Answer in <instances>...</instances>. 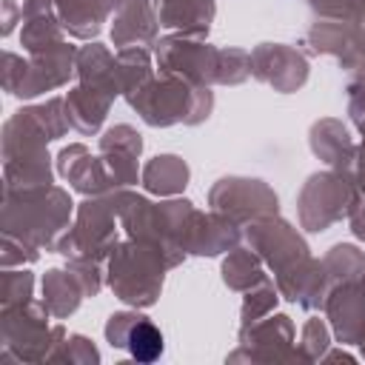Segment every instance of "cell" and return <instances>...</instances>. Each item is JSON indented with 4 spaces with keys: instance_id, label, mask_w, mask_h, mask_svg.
Segmentation results:
<instances>
[{
    "instance_id": "f1b7e54d",
    "label": "cell",
    "mask_w": 365,
    "mask_h": 365,
    "mask_svg": "<svg viewBox=\"0 0 365 365\" xmlns=\"http://www.w3.org/2000/svg\"><path fill=\"white\" fill-rule=\"evenodd\" d=\"M322 265H325V274H328V282L331 288L339 285V282H348V279H359V274L365 271V254L351 245V242H339L334 245L325 257H322Z\"/></svg>"
},
{
    "instance_id": "ac0fdd59",
    "label": "cell",
    "mask_w": 365,
    "mask_h": 365,
    "mask_svg": "<svg viewBox=\"0 0 365 365\" xmlns=\"http://www.w3.org/2000/svg\"><path fill=\"white\" fill-rule=\"evenodd\" d=\"M277 288L285 299L297 302L299 308L305 311H317L325 305V297L331 291V282H328V274H325V265L314 257H305L299 259L297 265H291L288 271L277 274Z\"/></svg>"
},
{
    "instance_id": "8fae6325",
    "label": "cell",
    "mask_w": 365,
    "mask_h": 365,
    "mask_svg": "<svg viewBox=\"0 0 365 365\" xmlns=\"http://www.w3.org/2000/svg\"><path fill=\"white\" fill-rule=\"evenodd\" d=\"M251 77L271 86L274 91L291 94L308 80V60L299 48L285 43H259L251 51Z\"/></svg>"
},
{
    "instance_id": "f546056e",
    "label": "cell",
    "mask_w": 365,
    "mask_h": 365,
    "mask_svg": "<svg viewBox=\"0 0 365 365\" xmlns=\"http://www.w3.org/2000/svg\"><path fill=\"white\" fill-rule=\"evenodd\" d=\"M117 77H120V88L125 97L134 94L137 88H143L154 77L148 51L145 48H120L117 51Z\"/></svg>"
},
{
    "instance_id": "7402d4cb",
    "label": "cell",
    "mask_w": 365,
    "mask_h": 365,
    "mask_svg": "<svg viewBox=\"0 0 365 365\" xmlns=\"http://www.w3.org/2000/svg\"><path fill=\"white\" fill-rule=\"evenodd\" d=\"M23 34L20 43L29 54L46 51L57 43H63V26L57 20V11L51 0H23Z\"/></svg>"
},
{
    "instance_id": "d6986e66",
    "label": "cell",
    "mask_w": 365,
    "mask_h": 365,
    "mask_svg": "<svg viewBox=\"0 0 365 365\" xmlns=\"http://www.w3.org/2000/svg\"><path fill=\"white\" fill-rule=\"evenodd\" d=\"M143 154V137L137 128L120 123L100 137V157L106 160L117 188H128L137 182V157Z\"/></svg>"
},
{
    "instance_id": "44dd1931",
    "label": "cell",
    "mask_w": 365,
    "mask_h": 365,
    "mask_svg": "<svg viewBox=\"0 0 365 365\" xmlns=\"http://www.w3.org/2000/svg\"><path fill=\"white\" fill-rule=\"evenodd\" d=\"M51 6L57 11L60 26L71 37L91 40L100 34L108 14H114L120 0H51Z\"/></svg>"
},
{
    "instance_id": "83f0119b",
    "label": "cell",
    "mask_w": 365,
    "mask_h": 365,
    "mask_svg": "<svg viewBox=\"0 0 365 365\" xmlns=\"http://www.w3.org/2000/svg\"><path fill=\"white\" fill-rule=\"evenodd\" d=\"M268 274L262 271V259L251 251V248H231L228 257L222 259V282L231 291H251L259 282H265Z\"/></svg>"
},
{
    "instance_id": "9a60e30c",
    "label": "cell",
    "mask_w": 365,
    "mask_h": 365,
    "mask_svg": "<svg viewBox=\"0 0 365 365\" xmlns=\"http://www.w3.org/2000/svg\"><path fill=\"white\" fill-rule=\"evenodd\" d=\"M57 171L63 180L71 182L74 191L86 194V197H97V194H108L117 188L108 165L103 157H91V151L83 143L66 145L57 154Z\"/></svg>"
},
{
    "instance_id": "52a82bcc",
    "label": "cell",
    "mask_w": 365,
    "mask_h": 365,
    "mask_svg": "<svg viewBox=\"0 0 365 365\" xmlns=\"http://www.w3.org/2000/svg\"><path fill=\"white\" fill-rule=\"evenodd\" d=\"M154 57L163 74L188 80L191 86H214L220 68V48L202 37L168 34L154 43Z\"/></svg>"
},
{
    "instance_id": "8992f818",
    "label": "cell",
    "mask_w": 365,
    "mask_h": 365,
    "mask_svg": "<svg viewBox=\"0 0 365 365\" xmlns=\"http://www.w3.org/2000/svg\"><path fill=\"white\" fill-rule=\"evenodd\" d=\"M77 71V48L68 43H57L46 51L29 54V60L6 51L3 86L17 97H37L43 91L60 88Z\"/></svg>"
},
{
    "instance_id": "5bb4252c",
    "label": "cell",
    "mask_w": 365,
    "mask_h": 365,
    "mask_svg": "<svg viewBox=\"0 0 365 365\" xmlns=\"http://www.w3.org/2000/svg\"><path fill=\"white\" fill-rule=\"evenodd\" d=\"M325 317L334 328V336L342 345H359L365 336V291L359 279L339 282L325 297Z\"/></svg>"
},
{
    "instance_id": "8d00e7d4",
    "label": "cell",
    "mask_w": 365,
    "mask_h": 365,
    "mask_svg": "<svg viewBox=\"0 0 365 365\" xmlns=\"http://www.w3.org/2000/svg\"><path fill=\"white\" fill-rule=\"evenodd\" d=\"M351 180L359 188V194L365 197V148L356 145V157H354V168H351Z\"/></svg>"
},
{
    "instance_id": "7bdbcfd3",
    "label": "cell",
    "mask_w": 365,
    "mask_h": 365,
    "mask_svg": "<svg viewBox=\"0 0 365 365\" xmlns=\"http://www.w3.org/2000/svg\"><path fill=\"white\" fill-rule=\"evenodd\" d=\"M359 345H362V356H365V336H362V342H359Z\"/></svg>"
},
{
    "instance_id": "603a6c76",
    "label": "cell",
    "mask_w": 365,
    "mask_h": 365,
    "mask_svg": "<svg viewBox=\"0 0 365 365\" xmlns=\"http://www.w3.org/2000/svg\"><path fill=\"white\" fill-rule=\"evenodd\" d=\"M157 14H160V26L174 29L177 34L205 37L214 23L217 3L214 0H157Z\"/></svg>"
},
{
    "instance_id": "ffe728a7",
    "label": "cell",
    "mask_w": 365,
    "mask_h": 365,
    "mask_svg": "<svg viewBox=\"0 0 365 365\" xmlns=\"http://www.w3.org/2000/svg\"><path fill=\"white\" fill-rule=\"evenodd\" d=\"M308 143H311L314 157H319L328 168L351 177L354 157H356V143L351 140L348 125L342 120H334V117L317 120L308 131Z\"/></svg>"
},
{
    "instance_id": "30bf717a",
    "label": "cell",
    "mask_w": 365,
    "mask_h": 365,
    "mask_svg": "<svg viewBox=\"0 0 365 365\" xmlns=\"http://www.w3.org/2000/svg\"><path fill=\"white\" fill-rule=\"evenodd\" d=\"M240 348L228 356V362L248 359V362H294L305 359L299 348H294V322L285 314L262 317L257 322L240 325Z\"/></svg>"
},
{
    "instance_id": "1f68e13d",
    "label": "cell",
    "mask_w": 365,
    "mask_h": 365,
    "mask_svg": "<svg viewBox=\"0 0 365 365\" xmlns=\"http://www.w3.org/2000/svg\"><path fill=\"white\" fill-rule=\"evenodd\" d=\"M251 77V54L245 48H220V68L217 83L220 86H240Z\"/></svg>"
},
{
    "instance_id": "4dcf8cb0",
    "label": "cell",
    "mask_w": 365,
    "mask_h": 365,
    "mask_svg": "<svg viewBox=\"0 0 365 365\" xmlns=\"http://www.w3.org/2000/svg\"><path fill=\"white\" fill-rule=\"evenodd\" d=\"M277 299H279V288H277L271 279H265V282H259L257 288L245 291V299H242V308H240V319H242V325L268 317V314L274 311Z\"/></svg>"
},
{
    "instance_id": "5b68a950",
    "label": "cell",
    "mask_w": 365,
    "mask_h": 365,
    "mask_svg": "<svg viewBox=\"0 0 365 365\" xmlns=\"http://www.w3.org/2000/svg\"><path fill=\"white\" fill-rule=\"evenodd\" d=\"M359 200H362V194L351 177H345L334 168L317 171L305 180V185L297 194L299 225L305 231H325L334 222L348 220Z\"/></svg>"
},
{
    "instance_id": "ee69618b",
    "label": "cell",
    "mask_w": 365,
    "mask_h": 365,
    "mask_svg": "<svg viewBox=\"0 0 365 365\" xmlns=\"http://www.w3.org/2000/svg\"><path fill=\"white\" fill-rule=\"evenodd\" d=\"M308 3H311V0H308Z\"/></svg>"
},
{
    "instance_id": "ab89813d",
    "label": "cell",
    "mask_w": 365,
    "mask_h": 365,
    "mask_svg": "<svg viewBox=\"0 0 365 365\" xmlns=\"http://www.w3.org/2000/svg\"><path fill=\"white\" fill-rule=\"evenodd\" d=\"M11 14H14V3H11V0H6V26H3V34H9V31H11V26H14V23H11Z\"/></svg>"
},
{
    "instance_id": "60d3db41",
    "label": "cell",
    "mask_w": 365,
    "mask_h": 365,
    "mask_svg": "<svg viewBox=\"0 0 365 365\" xmlns=\"http://www.w3.org/2000/svg\"><path fill=\"white\" fill-rule=\"evenodd\" d=\"M351 80H356V83H362V86H365V68H359V71H351Z\"/></svg>"
},
{
    "instance_id": "d6a6232c",
    "label": "cell",
    "mask_w": 365,
    "mask_h": 365,
    "mask_svg": "<svg viewBox=\"0 0 365 365\" xmlns=\"http://www.w3.org/2000/svg\"><path fill=\"white\" fill-rule=\"evenodd\" d=\"M328 342H331L328 325H325L322 319H308V322H305V328H302L299 354L305 356V362L322 359V356H325V351H328Z\"/></svg>"
},
{
    "instance_id": "e0dca14e",
    "label": "cell",
    "mask_w": 365,
    "mask_h": 365,
    "mask_svg": "<svg viewBox=\"0 0 365 365\" xmlns=\"http://www.w3.org/2000/svg\"><path fill=\"white\" fill-rule=\"evenodd\" d=\"M157 0H120L114 9L111 43L117 48H145L157 43Z\"/></svg>"
},
{
    "instance_id": "4fadbf2b",
    "label": "cell",
    "mask_w": 365,
    "mask_h": 365,
    "mask_svg": "<svg viewBox=\"0 0 365 365\" xmlns=\"http://www.w3.org/2000/svg\"><path fill=\"white\" fill-rule=\"evenodd\" d=\"M106 339L114 348L128 351L137 362H154L163 354V334H160V328L148 317H143L137 311L111 314L108 322H106Z\"/></svg>"
},
{
    "instance_id": "cb8c5ba5",
    "label": "cell",
    "mask_w": 365,
    "mask_h": 365,
    "mask_svg": "<svg viewBox=\"0 0 365 365\" xmlns=\"http://www.w3.org/2000/svg\"><path fill=\"white\" fill-rule=\"evenodd\" d=\"M77 80L80 86L97 88L111 100L123 94L120 77H117V57L100 43H88L77 51Z\"/></svg>"
},
{
    "instance_id": "836d02e7",
    "label": "cell",
    "mask_w": 365,
    "mask_h": 365,
    "mask_svg": "<svg viewBox=\"0 0 365 365\" xmlns=\"http://www.w3.org/2000/svg\"><path fill=\"white\" fill-rule=\"evenodd\" d=\"M48 359H68V362H100V354H97V348L86 339V336H80V334H74V336H63L57 345H54V351L48 354Z\"/></svg>"
},
{
    "instance_id": "e575fe53",
    "label": "cell",
    "mask_w": 365,
    "mask_h": 365,
    "mask_svg": "<svg viewBox=\"0 0 365 365\" xmlns=\"http://www.w3.org/2000/svg\"><path fill=\"white\" fill-rule=\"evenodd\" d=\"M31 288H34V277L29 271H6L3 274V308L20 305L31 299Z\"/></svg>"
},
{
    "instance_id": "484cf974",
    "label": "cell",
    "mask_w": 365,
    "mask_h": 365,
    "mask_svg": "<svg viewBox=\"0 0 365 365\" xmlns=\"http://www.w3.org/2000/svg\"><path fill=\"white\" fill-rule=\"evenodd\" d=\"M111 97H106L97 88L88 86H77L66 94V111H68V123L71 128H77L80 134H97L108 108H111Z\"/></svg>"
},
{
    "instance_id": "4316f807",
    "label": "cell",
    "mask_w": 365,
    "mask_h": 365,
    "mask_svg": "<svg viewBox=\"0 0 365 365\" xmlns=\"http://www.w3.org/2000/svg\"><path fill=\"white\" fill-rule=\"evenodd\" d=\"M86 297L83 285L77 282V277L71 271H60V268H51L46 277H43V305L51 317L57 319H66L68 314L77 311L80 299Z\"/></svg>"
},
{
    "instance_id": "ba28073f",
    "label": "cell",
    "mask_w": 365,
    "mask_h": 365,
    "mask_svg": "<svg viewBox=\"0 0 365 365\" xmlns=\"http://www.w3.org/2000/svg\"><path fill=\"white\" fill-rule=\"evenodd\" d=\"M242 240L274 271V277L288 271L299 259L311 257L308 254V242L279 214H265V217H257V220L245 222L242 225Z\"/></svg>"
},
{
    "instance_id": "d4e9b609",
    "label": "cell",
    "mask_w": 365,
    "mask_h": 365,
    "mask_svg": "<svg viewBox=\"0 0 365 365\" xmlns=\"http://www.w3.org/2000/svg\"><path fill=\"white\" fill-rule=\"evenodd\" d=\"M188 163L177 154H160L154 160H148L143 165V174H140V182L148 194H157V197H174V194H182V188L188 185Z\"/></svg>"
},
{
    "instance_id": "3957f363",
    "label": "cell",
    "mask_w": 365,
    "mask_h": 365,
    "mask_svg": "<svg viewBox=\"0 0 365 365\" xmlns=\"http://www.w3.org/2000/svg\"><path fill=\"white\" fill-rule=\"evenodd\" d=\"M128 106L140 114L143 123L154 128L165 125H200L214 111V91L211 86H191L182 77L163 74L151 77L143 88L125 97Z\"/></svg>"
},
{
    "instance_id": "74e56055",
    "label": "cell",
    "mask_w": 365,
    "mask_h": 365,
    "mask_svg": "<svg viewBox=\"0 0 365 365\" xmlns=\"http://www.w3.org/2000/svg\"><path fill=\"white\" fill-rule=\"evenodd\" d=\"M348 222H351V231H354V237L365 242V197H362V200L356 202V208L351 211Z\"/></svg>"
},
{
    "instance_id": "d590c367",
    "label": "cell",
    "mask_w": 365,
    "mask_h": 365,
    "mask_svg": "<svg viewBox=\"0 0 365 365\" xmlns=\"http://www.w3.org/2000/svg\"><path fill=\"white\" fill-rule=\"evenodd\" d=\"M68 271L77 277V282L83 285L86 297H97L100 294V288H103L100 262H91V259H68Z\"/></svg>"
},
{
    "instance_id": "6da1fadb",
    "label": "cell",
    "mask_w": 365,
    "mask_h": 365,
    "mask_svg": "<svg viewBox=\"0 0 365 365\" xmlns=\"http://www.w3.org/2000/svg\"><path fill=\"white\" fill-rule=\"evenodd\" d=\"M182 259H185L182 251L128 237L125 242H117L114 251L108 254V271H106L108 285L117 299L134 308H148L157 302L163 291L165 271L177 268Z\"/></svg>"
},
{
    "instance_id": "f35d334b",
    "label": "cell",
    "mask_w": 365,
    "mask_h": 365,
    "mask_svg": "<svg viewBox=\"0 0 365 365\" xmlns=\"http://www.w3.org/2000/svg\"><path fill=\"white\" fill-rule=\"evenodd\" d=\"M354 26L359 29V34H362V40H365V0L359 3V11H356V20H354Z\"/></svg>"
},
{
    "instance_id": "7c38bea8",
    "label": "cell",
    "mask_w": 365,
    "mask_h": 365,
    "mask_svg": "<svg viewBox=\"0 0 365 365\" xmlns=\"http://www.w3.org/2000/svg\"><path fill=\"white\" fill-rule=\"evenodd\" d=\"M305 46L311 54H331L348 71L365 68V40L354 23L345 20H325L319 17L305 31Z\"/></svg>"
},
{
    "instance_id": "7a4b0ae2",
    "label": "cell",
    "mask_w": 365,
    "mask_h": 365,
    "mask_svg": "<svg viewBox=\"0 0 365 365\" xmlns=\"http://www.w3.org/2000/svg\"><path fill=\"white\" fill-rule=\"evenodd\" d=\"M71 197L57 185L6 191L3 200V234H14L34 248L57 251L63 234L71 228Z\"/></svg>"
},
{
    "instance_id": "277c9868",
    "label": "cell",
    "mask_w": 365,
    "mask_h": 365,
    "mask_svg": "<svg viewBox=\"0 0 365 365\" xmlns=\"http://www.w3.org/2000/svg\"><path fill=\"white\" fill-rule=\"evenodd\" d=\"M125 191L128 188H114L108 194L83 200L77 205V217H74L71 228L63 234L57 251L66 259H91V262L108 259V254L120 242L117 220H120V208L125 202Z\"/></svg>"
},
{
    "instance_id": "2e32d148",
    "label": "cell",
    "mask_w": 365,
    "mask_h": 365,
    "mask_svg": "<svg viewBox=\"0 0 365 365\" xmlns=\"http://www.w3.org/2000/svg\"><path fill=\"white\" fill-rule=\"evenodd\" d=\"M242 240V225H237L234 220L211 211H194L185 234H182V251L185 254H197V257H217L222 251L237 248Z\"/></svg>"
},
{
    "instance_id": "9c48e42d",
    "label": "cell",
    "mask_w": 365,
    "mask_h": 365,
    "mask_svg": "<svg viewBox=\"0 0 365 365\" xmlns=\"http://www.w3.org/2000/svg\"><path fill=\"white\" fill-rule=\"evenodd\" d=\"M211 211L245 225L265 214H279V200L274 188L257 177H222L208 191Z\"/></svg>"
},
{
    "instance_id": "b9f144b4",
    "label": "cell",
    "mask_w": 365,
    "mask_h": 365,
    "mask_svg": "<svg viewBox=\"0 0 365 365\" xmlns=\"http://www.w3.org/2000/svg\"><path fill=\"white\" fill-rule=\"evenodd\" d=\"M356 128H359V134H362V143H359V145H362V148H365V120H362V123H359V125H356Z\"/></svg>"
}]
</instances>
